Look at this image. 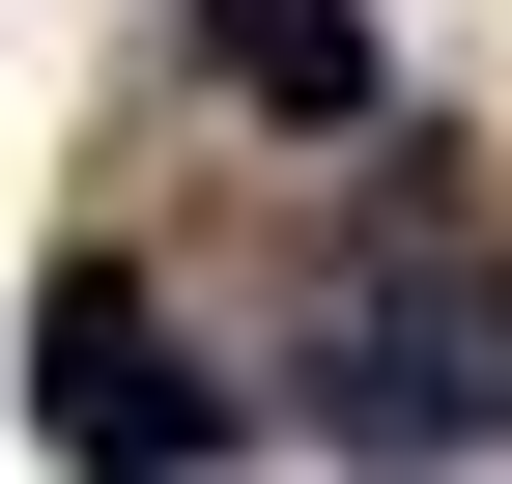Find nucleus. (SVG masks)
I'll return each mask as SVG.
<instances>
[{
	"label": "nucleus",
	"instance_id": "1",
	"mask_svg": "<svg viewBox=\"0 0 512 484\" xmlns=\"http://www.w3.org/2000/svg\"><path fill=\"white\" fill-rule=\"evenodd\" d=\"M29 428L86 456V484H200V456H228V371L171 342L143 257H57V285H29Z\"/></svg>",
	"mask_w": 512,
	"mask_h": 484
},
{
	"label": "nucleus",
	"instance_id": "2",
	"mask_svg": "<svg viewBox=\"0 0 512 484\" xmlns=\"http://www.w3.org/2000/svg\"><path fill=\"white\" fill-rule=\"evenodd\" d=\"M313 428H342L370 484H456L512 428V314H484V285H370V314L313 342Z\"/></svg>",
	"mask_w": 512,
	"mask_h": 484
},
{
	"label": "nucleus",
	"instance_id": "3",
	"mask_svg": "<svg viewBox=\"0 0 512 484\" xmlns=\"http://www.w3.org/2000/svg\"><path fill=\"white\" fill-rule=\"evenodd\" d=\"M200 57H228L256 114H313V143H342V114L399 86V57H370V0H200Z\"/></svg>",
	"mask_w": 512,
	"mask_h": 484
}]
</instances>
